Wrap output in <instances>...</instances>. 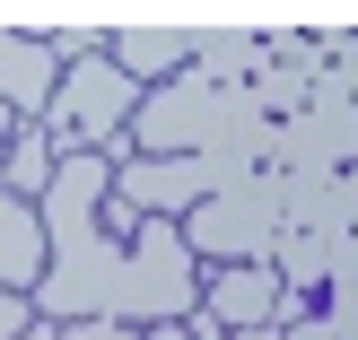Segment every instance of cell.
Here are the masks:
<instances>
[{"instance_id":"cell-5","label":"cell","mask_w":358,"mask_h":340,"mask_svg":"<svg viewBox=\"0 0 358 340\" xmlns=\"http://www.w3.org/2000/svg\"><path fill=\"white\" fill-rule=\"evenodd\" d=\"M306 306H315V297H289L271 262H227V271L210 279V297H201V314H210L219 332H262V323L289 332Z\"/></svg>"},{"instance_id":"cell-11","label":"cell","mask_w":358,"mask_h":340,"mask_svg":"<svg viewBox=\"0 0 358 340\" xmlns=\"http://www.w3.org/2000/svg\"><path fill=\"white\" fill-rule=\"evenodd\" d=\"M271 271H280V288L289 297H315L332 279V262H324V236H306V227H280V244H271Z\"/></svg>"},{"instance_id":"cell-17","label":"cell","mask_w":358,"mask_h":340,"mask_svg":"<svg viewBox=\"0 0 358 340\" xmlns=\"http://www.w3.org/2000/svg\"><path fill=\"white\" fill-rule=\"evenodd\" d=\"M341 209H350V227H358V166H341Z\"/></svg>"},{"instance_id":"cell-2","label":"cell","mask_w":358,"mask_h":340,"mask_svg":"<svg viewBox=\"0 0 358 340\" xmlns=\"http://www.w3.org/2000/svg\"><path fill=\"white\" fill-rule=\"evenodd\" d=\"M140 96H149V87L122 79L114 52H87V61H70V70H62V87H52V105H44V140H52V157L96 149V157H114V166H122V140H131Z\"/></svg>"},{"instance_id":"cell-12","label":"cell","mask_w":358,"mask_h":340,"mask_svg":"<svg viewBox=\"0 0 358 340\" xmlns=\"http://www.w3.org/2000/svg\"><path fill=\"white\" fill-rule=\"evenodd\" d=\"M306 114H324V122H358V70L324 61V70H315V87H306Z\"/></svg>"},{"instance_id":"cell-20","label":"cell","mask_w":358,"mask_h":340,"mask_svg":"<svg viewBox=\"0 0 358 340\" xmlns=\"http://www.w3.org/2000/svg\"><path fill=\"white\" fill-rule=\"evenodd\" d=\"M9 131H17V114H9V105H0V149H9Z\"/></svg>"},{"instance_id":"cell-13","label":"cell","mask_w":358,"mask_h":340,"mask_svg":"<svg viewBox=\"0 0 358 340\" xmlns=\"http://www.w3.org/2000/svg\"><path fill=\"white\" fill-rule=\"evenodd\" d=\"M44 44H52V61L70 70V61H87V52H105V27H79V17H70V27H52Z\"/></svg>"},{"instance_id":"cell-6","label":"cell","mask_w":358,"mask_h":340,"mask_svg":"<svg viewBox=\"0 0 358 340\" xmlns=\"http://www.w3.org/2000/svg\"><path fill=\"white\" fill-rule=\"evenodd\" d=\"M192 27H201V17H184V9L122 17V27H105V52H114V70L131 87H166L175 70H192Z\"/></svg>"},{"instance_id":"cell-10","label":"cell","mask_w":358,"mask_h":340,"mask_svg":"<svg viewBox=\"0 0 358 340\" xmlns=\"http://www.w3.org/2000/svg\"><path fill=\"white\" fill-rule=\"evenodd\" d=\"M44 184H52V140H44V122H17L9 149H0V192L44 201Z\"/></svg>"},{"instance_id":"cell-21","label":"cell","mask_w":358,"mask_h":340,"mask_svg":"<svg viewBox=\"0 0 358 340\" xmlns=\"http://www.w3.org/2000/svg\"><path fill=\"white\" fill-rule=\"evenodd\" d=\"M341 70H358V27H350V52H341Z\"/></svg>"},{"instance_id":"cell-18","label":"cell","mask_w":358,"mask_h":340,"mask_svg":"<svg viewBox=\"0 0 358 340\" xmlns=\"http://www.w3.org/2000/svg\"><path fill=\"white\" fill-rule=\"evenodd\" d=\"M17 340H62V323H27V332H17Z\"/></svg>"},{"instance_id":"cell-4","label":"cell","mask_w":358,"mask_h":340,"mask_svg":"<svg viewBox=\"0 0 358 340\" xmlns=\"http://www.w3.org/2000/svg\"><path fill=\"white\" fill-rule=\"evenodd\" d=\"M184 244H192V262H271V244H280V166H254L236 192H210L201 209L184 219Z\"/></svg>"},{"instance_id":"cell-15","label":"cell","mask_w":358,"mask_h":340,"mask_svg":"<svg viewBox=\"0 0 358 340\" xmlns=\"http://www.w3.org/2000/svg\"><path fill=\"white\" fill-rule=\"evenodd\" d=\"M35 323V297H17V288H0V340H17Z\"/></svg>"},{"instance_id":"cell-19","label":"cell","mask_w":358,"mask_h":340,"mask_svg":"<svg viewBox=\"0 0 358 340\" xmlns=\"http://www.w3.org/2000/svg\"><path fill=\"white\" fill-rule=\"evenodd\" d=\"M149 340H192V332L184 323H149Z\"/></svg>"},{"instance_id":"cell-9","label":"cell","mask_w":358,"mask_h":340,"mask_svg":"<svg viewBox=\"0 0 358 340\" xmlns=\"http://www.w3.org/2000/svg\"><path fill=\"white\" fill-rule=\"evenodd\" d=\"M52 244H44V219H35V201H17V192H0V288L35 297V279H44Z\"/></svg>"},{"instance_id":"cell-16","label":"cell","mask_w":358,"mask_h":340,"mask_svg":"<svg viewBox=\"0 0 358 340\" xmlns=\"http://www.w3.org/2000/svg\"><path fill=\"white\" fill-rule=\"evenodd\" d=\"M62 340H131V323H105L96 314V323H62Z\"/></svg>"},{"instance_id":"cell-3","label":"cell","mask_w":358,"mask_h":340,"mask_svg":"<svg viewBox=\"0 0 358 340\" xmlns=\"http://www.w3.org/2000/svg\"><path fill=\"white\" fill-rule=\"evenodd\" d=\"M201 314V271H192V244L175 219H140L122 244V297L114 323H192Z\"/></svg>"},{"instance_id":"cell-7","label":"cell","mask_w":358,"mask_h":340,"mask_svg":"<svg viewBox=\"0 0 358 340\" xmlns=\"http://www.w3.org/2000/svg\"><path fill=\"white\" fill-rule=\"evenodd\" d=\"M52 87H62V61H52V44H44V35L0 27V105H9L17 122H44Z\"/></svg>"},{"instance_id":"cell-8","label":"cell","mask_w":358,"mask_h":340,"mask_svg":"<svg viewBox=\"0 0 358 340\" xmlns=\"http://www.w3.org/2000/svg\"><path fill=\"white\" fill-rule=\"evenodd\" d=\"M192 70L219 79V87H254V70H262V27H254V17H201V27H192Z\"/></svg>"},{"instance_id":"cell-14","label":"cell","mask_w":358,"mask_h":340,"mask_svg":"<svg viewBox=\"0 0 358 340\" xmlns=\"http://www.w3.org/2000/svg\"><path fill=\"white\" fill-rule=\"evenodd\" d=\"M324 306H332L324 323L341 332V340H358V279H324Z\"/></svg>"},{"instance_id":"cell-1","label":"cell","mask_w":358,"mask_h":340,"mask_svg":"<svg viewBox=\"0 0 358 340\" xmlns=\"http://www.w3.org/2000/svg\"><path fill=\"white\" fill-rule=\"evenodd\" d=\"M245 122H271L254 105V87H219V79H201V70H175L166 87L140 96L131 140H140V157H201L210 140L245 131Z\"/></svg>"}]
</instances>
